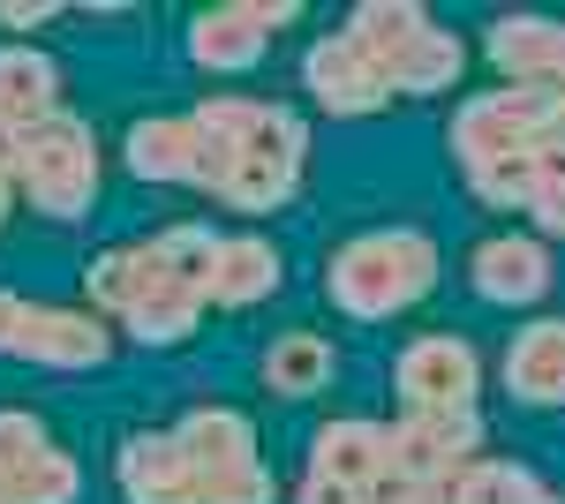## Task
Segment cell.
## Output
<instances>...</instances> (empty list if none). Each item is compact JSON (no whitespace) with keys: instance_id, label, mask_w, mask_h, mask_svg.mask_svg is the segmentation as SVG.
<instances>
[{"instance_id":"obj_11","label":"cell","mask_w":565,"mask_h":504,"mask_svg":"<svg viewBox=\"0 0 565 504\" xmlns=\"http://www.w3.org/2000/svg\"><path fill=\"white\" fill-rule=\"evenodd\" d=\"M309 474L324 482H354V490H377L392 474V444H385V421H362V415H340L309 437Z\"/></svg>"},{"instance_id":"obj_5","label":"cell","mask_w":565,"mask_h":504,"mask_svg":"<svg viewBox=\"0 0 565 504\" xmlns=\"http://www.w3.org/2000/svg\"><path fill=\"white\" fill-rule=\"evenodd\" d=\"M392 444V474L385 482H452L482 460V415L452 407V415H399L385 429Z\"/></svg>"},{"instance_id":"obj_2","label":"cell","mask_w":565,"mask_h":504,"mask_svg":"<svg viewBox=\"0 0 565 504\" xmlns=\"http://www.w3.org/2000/svg\"><path fill=\"white\" fill-rule=\"evenodd\" d=\"M8 173H15V189L39 211H53V218H84V211L98 204V143H90V128L76 121V114H53V121H39L31 136H15Z\"/></svg>"},{"instance_id":"obj_31","label":"cell","mask_w":565,"mask_h":504,"mask_svg":"<svg viewBox=\"0 0 565 504\" xmlns=\"http://www.w3.org/2000/svg\"><path fill=\"white\" fill-rule=\"evenodd\" d=\"M53 15H61L53 0H8V8H0V31H39V23H53Z\"/></svg>"},{"instance_id":"obj_33","label":"cell","mask_w":565,"mask_h":504,"mask_svg":"<svg viewBox=\"0 0 565 504\" xmlns=\"http://www.w3.org/2000/svg\"><path fill=\"white\" fill-rule=\"evenodd\" d=\"M8 159H15V136H0V218H8V196H15V173H8Z\"/></svg>"},{"instance_id":"obj_20","label":"cell","mask_w":565,"mask_h":504,"mask_svg":"<svg viewBox=\"0 0 565 504\" xmlns=\"http://www.w3.org/2000/svg\"><path fill=\"white\" fill-rule=\"evenodd\" d=\"M196 317H204V294H196V287H181L174 271H159V279H151V294L121 317V332L143 339V346H174V339L196 332Z\"/></svg>"},{"instance_id":"obj_22","label":"cell","mask_w":565,"mask_h":504,"mask_svg":"<svg viewBox=\"0 0 565 504\" xmlns=\"http://www.w3.org/2000/svg\"><path fill=\"white\" fill-rule=\"evenodd\" d=\"M430 23H437V15H430V8H415V0H362V8L348 15V45H354V53H370V68H377V61H392L407 39H423Z\"/></svg>"},{"instance_id":"obj_30","label":"cell","mask_w":565,"mask_h":504,"mask_svg":"<svg viewBox=\"0 0 565 504\" xmlns=\"http://www.w3.org/2000/svg\"><path fill=\"white\" fill-rule=\"evenodd\" d=\"M295 504H370V490H354V482H324V474H302Z\"/></svg>"},{"instance_id":"obj_28","label":"cell","mask_w":565,"mask_h":504,"mask_svg":"<svg viewBox=\"0 0 565 504\" xmlns=\"http://www.w3.org/2000/svg\"><path fill=\"white\" fill-rule=\"evenodd\" d=\"M45 444H53V437H45V421L31 415V407H0V474L23 467V460H39Z\"/></svg>"},{"instance_id":"obj_9","label":"cell","mask_w":565,"mask_h":504,"mask_svg":"<svg viewBox=\"0 0 565 504\" xmlns=\"http://www.w3.org/2000/svg\"><path fill=\"white\" fill-rule=\"evenodd\" d=\"M468 279H476L482 301H505V309H527V301L551 294V249L535 234H490L468 256Z\"/></svg>"},{"instance_id":"obj_19","label":"cell","mask_w":565,"mask_h":504,"mask_svg":"<svg viewBox=\"0 0 565 504\" xmlns=\"http://www.w3.org/2000/svg\"><path fill=\"white\" fill-rule=\"evenodd\" d=\"M167 264L151 256V242H129V249H98L90 256V271H84V287H90V301L106 309V317H129L136 301L151 294V279H159Z\"/></svg>"},{"instance_id":"obj_14","label":"cell","mask_w":565,"mask_h":504,"mask_svg":"<svg viewBox=\"0 0 565 504\" xmlns=\"http://www.w3.org/2000/svg\"><path fill=\"white\" fill-rule=\"evenodd\" d=\"M121 159H129L136 181H189V189H196V173H204V143H196V128L181 121V114H151V121L129 128Z\"/></svg>"},{"instance_id":"obj_1","label":"cell","mask_w":565,"mask_h":504,"mask_svg":"<svg viewBox=\"0 0 565 504\" xmlns=\"http://www.w3.org/2000/svg\"><path fill=\"white\" fill-rule=\"evenodd\" d=\"M437 287V242L423 226H377V234H354L332 249L324 264V294L340 317L354 324H385L399 309H415V301Z\"/></svg>"},{"instance_id":"obj_7","label":"cell","mask_w":565,"mask_h":504,"mask_svg":"<svg viewBox=\"0 0 565 504\" xmlns=\"http://www.w3.org/2000/svg\"><path fill=\"white\" fill-rule=\"evenodd\" d=\"M15 354L39 362V369H98V362H114V332L98 317H84V309L31 301L23 324H15Z\"/></svg>"},{"instance_id":"obj_26","label":"cell","mask_w":565,"mask_h":504,"mask_svg":"<svg viewBox=\"0 0 565 504\" xmlns=\"http://www.w3.org/2000/svg\"><path fill=\"white\" fill-rule=\"evenodd\" d=\"M212 249H218V234H212V226H196V218H189V226H167V234H151V256H159V264L174 271L181 287H196V294H204Z\"/></svg>"},{"instance_id":"obj_35","label":"cell","mask_w":565,"mask_h":504,"mask_svg":"<svg viewBox=\"0 0 565 504\" xmlns=\"http://www.w3.org/2000/svg\"><path fill=\"white\" fill-rule=\"evenodd\" d=\"M0 504H8V497H0Z\"/></svg>"},{"instance_id":"obj_23","label":"cell","mask_w":565,"mask_h":504,"mask_svg":"<svg viewBox=\"0 0 565 504\" xmlns=\"http://www.w3.org/2000/svg\"><path fill=\"white\" fill-rule=\"evenodd\" d=\"M445 497H452V504H543L551 490H543L521 460H490V452H482L468 474L445 482Z\"/></svg>"},{"instance_id":"obj_6","label":"cell","mask_w":565,"mask_h":504,"mask_svg":"<svg viewBox=\"0 0 565 504\" xmlns=\"http://www.w3.org/2000/svg\"><path fill=\"white\" fill-rule=\"evenodd\" d=\"M302 8L295 0H257V8H204L196 23H189V61L204 68V76H242V68H257L264 45L279 23H295Z\"/></svg>"},{"instance_id":"obj_34","label":"cell","mask_w":565,"mask_h":504,"mask_svg":"<svg viewBox=\"0 0 565 504\" xmlns=\"http://www.w3.org/2000/svg\"><path fill=\"white\" fill-rule=\"evenodd\" d=\"M543 504H558V497H543Z\"/></svg>"},{"instance_id":"obj_18","label":"cell","mask_w":565,"mask_h":504,"mask_svg":"<svg viewBox=\"0 0 565 504\" xmlns=\"http://www.w3.org/2000/svg\"><path fill=\"white\" fill-rule=\"evenodd\" d=\"M340 369V354H332V339L324 332H279L271 339V354H264V384L279 392V399H309V392H324Z\"/></svg>"},{"instance_id":"obj_16","label":"cell","mask_w":565,"mask_h":504,"mask_svg":"<svg viewBox=\"0 0 565 504\" xmlns=\"http://www.w3.org/2000/svg\"><path fill=\"white\" fill-rule=\"evenodd\" d=\"M460 68H468V45L452 39L445 23H430L423 39H407L392 61H377V76H385L392 98H430V90H452V84H460Z\"/></svg>"},{"instance_id":"obj_8","label":"cell","mask_w":565,"mask_h":504,"mask_svg":"<svg viewBox=\"0 0 565 504\" xmlns=\"http://www.w3.org/2000/svg\"><path fill=\"white\" fill-rule=\"evenodd\" d=\"M302 84H309V98H317L324 114H377V106L392 98L385 76L370 68V53H354V45H348V31H324V39L309 45Z\"/></svg>"},{"instance_id":"obj_15","label":"cell","mask_w":565,"mask_h":504,"mask_svg":"<svg viewBox=\"0 0 565 504\" xmlns=\"http://www.w3.org/2000/svg\"><path fill=\"white\" fill-rule=\"evenodd\" d=\"M505 384L521 392L527 407H565V317H543L513 332L505 346Z\"/></svg>"},{"instance_id":"obj_3","label":"cell","mask_w":565,"mask_h":504,"mask_svg":"<svg viewBox=\"0 0 565 504\" xmlns=\"http://www.w3.org/2000/svg\"><path fill=\"white\" fill-rule=\"evenodd\" d=\"M309 167V128L295 106H264L257 128H249V143L234 151V167L218 181V204L226 211H279L295 196V181Z\"/></svg>"},{"instance_id":"obj_12","label":"cell","mask_w":565,"mask_h":504,"mask_svg":"<svg viewBox=\"0 0 565 504\" xmlns=\"http://www.w3.org/2000/svg\"><path fill=\"white\" fill-rule=\"evenodd\" d=\"M279 294V249L264 234H218L204 271V309H257Z\"/></svg>"},{"instance_id":"obj_27","label":"cell","mask_w":565,"mask_h":504,"mask_svg":"<svg viewBox=\"0 0 565 504\" xmlns=\"http://www.w3.org/2000/svg\"><path fill=\"white\" fill-rule=\"evenodd\" d=\"M196 504H271V467L242 460L218 467V474H196Z\"/></svg>"},{"instance_id":"obj_10","label":"cell","mask_w":565,"mask_h":504,"mask_svg":"<svg viewBox=\"0 0 565 504\" xmlns=\"http://www.w3.org/2000/svg\"><path fill=\"white\" fill-rule=\"evenodd\" d=\"M114 482L129 504H196V467L174 444V429H143L114 452Z\"/></svg>"},{"instance_id":"obj_29","label":"cell","mask_w":565,"mask_h":504,"mask_svg":"<svg viewBox=\"0 0 565 504\" xmlns=\"http://www.w3.org/2000/svg\"><path fill=\"white\" fill-rule=\"evenodd\" d=\"M527 218L543 226V242H565V167H543V189L527 196Z\"/></svg>"},{"instance_id":"obj_25","label":"cell","mask_w":565,"mask_h":504,"mask_svg":"<svg viewBox=\"0 0 565 504\" xmlns=\"http://www.w3.org/2000/svg\"><path fill=\"white\" fill-rule=\"evenodd\" d=\"M460 173H468V189H476L482 204H498V211H527V196L543 189V159H535V151L482 159V167H460Z\"/></svg>"},{"instance_id":"obj_21","label":"cell","mask_w":565,"mask_h":504,"mask_svg":"<svg viewBox=\"0 0 565 504\" xmlns=\"http://www.w3.org/2000/svg\"><path fill=\"white\" fill-rule=\"evenodd\" d=\"M551 53H558V23H543V15L490 23V61L505 68V84H551Z\"/></svg>"},{"instance_id":"obj_32","label":"cell","mask_w":565,"mask_h":504,"mask_svg":"<svg viewBox=\"0 0 565 504\" xmlns=\"http://www.w3.org/2000/svg\"><path fill=\"white\" fill-rule=\"evenodd\" d=\"M23 309H31V301L0 287V354H15V324H23Z\"/></svg>"},{"instance_id":"obj_13","label":"cell","mask_w":565,"mask_h":504,"mask_svg":"<svg viewBox=\"0 0 565 504\" xmlns=\"http://www.w3.org/2000/svg\"><path fill=\"white\" fill-rule=\"evenodd\" d=\"M53 114H68L61 106V68L39 45H0V136H31Z\"/></svg>"},{"instance_id":"obj_24","label":"cell","mask_w":565,"mask_h":504,"mask_svg":"<svg viewBox=\"0 0 565 504\" xmlns=\"http://www.w3.org/2000/svg\"><path fill=\"white\" fill-rule=\"evenodd\" d=\"M0 497H8V504H76V497H84V474H76L68 452L45 444L39 460H23V467L0 474Z\"/></svg>"},{"instance_id":"obj_17","label":"cell","mask_w":565,"mask_h":504,"mask_svg":"<svg viewBox=\"0 0 565 504\" xmlns=\"http://www.w3.org/2000/svg\"><path fill=\"white\" fill-rule=\"evenodd\" d=\"M174 444L189 452V467L196 474H218V467H242L257 460V429H249V415L242 407H189L174 429Z\"/></svg>"},{"instance_id":"obj_4","label":"cell","mask_w":565,"mask_h":504,"mask_svg":"<svg viewBox=\"0 0 565 504\" xmlns=\"http://www.w3.org/2000/svg\"><path fill=\"white\" fill-rule=\"evenodd\" d=\"M476 384H482V362L476 346L460 332H423L399 346L392 362V392L407 415H452V407H476Z\"/></svg>"}]
</instances>
